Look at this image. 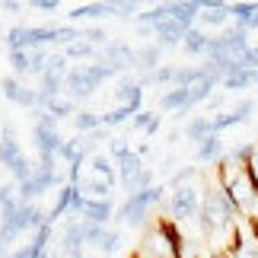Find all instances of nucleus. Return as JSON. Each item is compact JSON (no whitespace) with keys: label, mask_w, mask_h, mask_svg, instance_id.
<instances>
[{"label":"nucleus","mask_w":258,"mask_h":258,"mask_svg":"<svg viewBox=\"0 0 258 258\" xmlns=\"http://www.w3.org/2000/svg\"><path fill=\"white\" fill-rule=\"evenodd\" d=\"M118 71L105 61H96V64H80V67H71L64 77V89L71 93V102H83L96 93L105 80H112Z\"/></svg>","instance_id":"1"},{"label":"nucleus","mask_w":258,"mask_h":258,"mask_svg":"<svg viewBox=\"0 0 258 258\" xmlns=\"http://www.w3.org/2000/svg\"><path fill=\"white\" fill-rule=\"evenodd\" d=\"M233 204L220 188H207V195L201 198V211H198V223H201L204 236H220L223 230L233 226Z\"/></svg>","instance_id":"2"},{"label":"nucleus","mask_w":258,"mask_h":258,"mask_svg":"<svg viewBox=\"0 0 258 258\" xmlns=\"http://www.w3.org/2000/svg\"><path fill=\"white\" fill-rule=\"evenodd\" d=\"M0 166L13 172V178H16L19 185L29 182V178H32V169H35V166L26 160V153L19 150L16 131L10 124H4V134H0Z\"/></svg>","instance_id":"3"},{"label":"nucleus","mask_w":258,"mask_h":258,"mask_svg":"<svg viewBox=\"0 0 258 258\" xmlns=\"http://www.w3.org/2000/svg\"><path fill=\"white\" fill-rule=\"evenodd\" d=\"M42 223H45V214L38 211V207H32V204H19L16 211L0 214V236H4L7 245H10L19 233H26V230H38Z\"/></svg>","instance_id":"4"},{"label":"nucleus","mask_w":258,"mask_h":258,"mask_svg":"<svg viewBox=\"0 0 258 258\" xmlns=\"http://www.w3.org/2000/svg\"><path fill=\"white\" fill-rule=\"evenodd\" d=\"M35 124H32V141H35V150L38 156H57L61 153V131H57V118H51L45 108H35L32 112Z\"/></svg>","instance_id":"5"},{"label":"nucleus","mask_w":258,"mask_h":258,"mask_svg":"<svg viewBox=\"0 0 258 258\" xmlns=\"http://www.w3.org/2000/svg\"><path fill=\"white\" fill-rule=\"evenodd\" d=\"M163 191H166L163 185H153V188H147V191L127 195L124 204H121V211H118V217H121L127 226H141V223L147 220V211L163 201Z\"/></svg>","instance_id":"6"},{"label":"nucleus","mask_w":258,"mask_h":258,"mask_svg":"<svg viewBox=\"0 0 258 258\" xmlns=\"http://www.w3.org/2000/svg\"><path fill=\"white\" fill-rule=\"evenodd\" d=\"M118 182H121V188H124L127 195L153 188V175H150V169H144V163H141V156H137V150L124 153L121 160H118Z\"/></svg>","instance_id":"7"},{"label":"nucleus","mask_w":258,"mask_h":258,"mask_svg":"<svg viewBox=\"0 0 258 258\" xmlns=\"http://www.w3.org/2000/svg\"><path fill=\"white\" fill-rule=\"evenodd\" d=\"M54 185H61V172H57V166H42V163H38L32 169V178L16 188V198H19V204H32L35 198H42L48 188H54Z\"/></svg>","instance_id":"8"},{"label":"nucleus","mask_w":258,"mask_h":258,"mask_svg":"<svg viewBox=\"0 0 258 258\" xmlns=\"http://www.w3.org/2000/svg\"><path fill=\"white\" fill-rule=\"evenodd\" d=\"M198 211H201V195H198V188L195 185L175 188L172 198H169V220L185 223V220H191V217H198Z\"/></svg>","instance_id":"9"},{"label":"nucleus","mask_w":258,"mask_h":258,"mask_svg":"<svg viewBox=\"0 0 258 258\" xmlns=\"http://www.w3.org/2000/svg\"><path fill=\"white\" fill-rule=\"evenodd\" d=\"M0 89H4V96H7L13 105L32 108V112L38 108V93H35V89H29V86H23L16 77H4V80H0Z\"/></svg>","instance_id":"10"},{"label":"nucleus","mask_w":258,"mask_h":258,"mask_svg":"<svg viewBox=\"0 0 258 258\" xmlns=\"http://www.w3.org/2000/svg\"><path fill=\"white\" fill-rule=\"evenodd\" d=\"M102 61L112 64L115 71H131V67H137V51L124 42H108L102 48Z\"/></svg>","instance_id":"11"},{"label":"nucleus","mask_w":258,"mask_h":258,"mask_svg":"<svg viewBox=\"0 0 258 258\" xmlns=\"http://www.w3.org/2000/svg\"><path fill=\"white\" fill-rule=\"evenodd\" d=\"M255 112V102L252 99H242L239 105L233 108V112H226V115H217V118H211L214 121V134L220 137V131H226V127H233V124H245L249 121V115Z\"/></svg>","instance_id":"12"},{"label":"nucleus","mask_w":258,"mask_h":258,"mask_svg":"<svg viewBox=\"0 0 258 258\" xmlns=\"http://www.w3.org/2000/svg\"><path fill=\"white\" fill-rule=\"evenodd\" d=\"M185 32H188V29L178 26L175 19H166V23L153 26V38H156V45H160V48H175V45H182Z\"/></svg>","instance_id":"13"},{"label":"nucleus","mask_w":258,"mask_h":258,"mask_svg":"<svg viewBox=\"0 0 258 258\" xmlns=\"http://www.w3.org/2000/svg\"><path fill=\"white\" fill-rule=\"evenodd\" d=\"M80 220L96 223V226H108V220H112V201H93V198H86Z\"/></svg>","instance_id":"14"},{"label":"nucleus","mask_w":258,"mask_h":258,"mask_svg":"<svg viewBox=\"0 0 258 258\" xmlns=\"http://www.w3.org/2000/svg\"><path fill=\"white\" fill-rule=\"evenodd\" d=\"M115 99H118V105H124V108H134V112H141V102H144V86L141 83H134V80H124L118 83L115 89Z\"/></svg>","instance_id":"15"},{"label":"nucleus","mask_w":258,"mask_h":258,"mask_svg":"<svg viewBox=\"0 0 258 258\" xmlns=\"http://www.w3.org/2000/svg\"><path fill=\"white\" fill-rule=\"evenodd\" d=\"M99 16H115V0H105V4H80L71 10V23H80V19H99Z\"/></svg>","instance_id":"16"},{"label":"nucleus","mask_w":258,"mask_h":258,"mask_svg":"<svg viewBox=\"0 0 258 258\" xmlns=\"http://www.w3.org/2000/svg\"><path fill=\"white\" fill-rule=\"evenodd\" d=\"M160 108H163V112H178V115H185L188 108H191V96H188V89L172 86L169 93L160 96Z\"/></svg>","instance_id":"17"},{"label":"nucleus","mask_w":258,"mask_h":258,"mask_svg":"<svg viewBox=\"0 0 258 258\" xmlns=\"http://www.w3.org/2000/svg\"><path fill=\"white\" fill-rule=\"evenodd\" d=\"M185 137L191 144H204L207 137H214V121L207 115H198V118H191V121L185 124Z\"/></svg>","instance_id":"18"},{"label":"nucleus","mask_w":258,"mask_h":258,"mask_svg":"<svg viewBox=\"0 0 258 258\" xmlns=\"http://www.w3.org/2000/svg\"><path fill=\"white\" fill-rule=\"evenodd\" d=\"M223 156H226V147L220 137H207L204 144H198V163H223Z\"/></svg>","instance_id":"19"},{"label":"nucleus","mask_w":258,"mask_h":258,"mask_svg":"<svg viewBox=\"0 0 258 258\" xmlns=\"http://www.w3.org/2000/svg\"><path fill=\"white\" fill-rule=\"evenodd\" d=\"M182 48L188 54H207V48H211V35H207L204 29H188L185 38H182Z\"/></svg>","instance_id":"20"},{"label":"nucleus","mask_w":258,"mask_h":258,"mask_svg":"<svg viewBox=\"0 0 258 258\" xmlns=\"http://www.w3.org/2000/svg\"><path fill=\"white\" fill-rule=\"evenodd\" d=\"M61 54L67 57V61H93V64H96V57H102V51L93 48V45H86L83 38H80V42H71Z\"/></svg>","instance_id":"21"},{"label":"nucleus","mask_w":258,"mask_h":258,"mask_svg":"<svg viewBox=\"0 0 258 258\" xmlns=\"http://www.w3.org/2000/svg\"><path fill=\"white\" fill-rule=\"evenodd\" d=\"M160 61H163V48L160 45H144V48H137V67L141 71H147V74H153L156 67H160Z\"/></svg>","instance_id":"22"},{"label":"nucleus","mask_w":258,"mask_h":258,"mask_svg":"<svg viewBox=\"0 0 258 258\" xmlns=\"http://www.w3.org/2000/svg\"><path fill=\"white\" fill-rule=\"evenodd\" d=\"M258 80V71L252 67H239V71H233L230 77H223V89H245Z\"/></svg>","instance_id":"23"},{"label":"nucleus","mask_w":258,"mask_h":258,"mask_svg":"<svg viewBox=\"0 0 258 258\" xmlns=\"http://www.w3.org/2000/svg\"><path fill=\"white\" fill-rule=\"evenodd\" d=\"M51 236H54V226H51V223H42V226H38L35 236H32V242H29L32 258H42V255L48 252V242H51Z\"/></svg>","instance_id":"24"},{"label":"nucleus","mask_w":258,"mask_h":258,"mask_svg":"<svg viewBox=\"0 0 258 258\" xmlns=\"http://www.w3.org/2000/svg\"><path fill=\"white\" fill-rule=\"evenodd\" d=\"M4 42H7L10 51H26V45H29V26H13V29H7Z\"/></svg>","instance_id":"25"},{"label":"nucleus","mask_w":258,"mask_h":258,"mask_svg":"<svg viewBox=\"0 0 258 258\" xmlns=\"http://www.w3.org/2000/svg\"><path fill=\"white\" fill-rule=\"evenodd\" d=\"M93 175H99V178H102V182H108V185L118 182V172H115V166H112V160H108V156H93Z\"/></svg>","instance_id":"26"},{"label":"nucleus","mask_w":258,"mask_h":258,"mask_svg":"<svg viewBox=\"0 0 258 258\" xmlns=\"http://www.w3.org/2000/svg\"><path fill=\"white\" fill-rule=\"evenodd\" d=\"M45 112L51 115V118H57V121H61V118H71V115H77V108H74V102H71V99H61V96H57V99H51V102L45 105Z\"/></svg>","instance_id":"27"},{"label":"nucleus","mask_w":258,"mask_h":258,"mask_svg":"<svg viewBox=\"0 0 258 258\" xmlns=\"http://www.w3.org/2000/svg\"><path fill=\"white\" fill-rule=\"evenodd\" d=\"M74 124H77V131H86V134H93L102 127V115H96V112H77L74 115Z\"/></svg>","instance_id":"28"},{"label":"nucleus","mask_w":258,"mask_h":258,"mask_svg":"<svg viewBox=\"0 0 258 258\" xmlns=\"http://www.w3.org/2000/svg\"><path fill=\"white\" fill-rule=\"evenodd\" d=\"M131 115H137L134 108H124V105H115L112 112H105L102 115V127H115V124H124Z\"/></svg>","instance_id":"29"},{"label":"nucleus","mask_w":258,"mask_h":258,"mask_svg":"<svg viewBox=\"0 0 258 258\" xmlns=\"http://www.w3.org/2000/svg\"><path fill=\"white\" fill-rule=\"evenodd\" d=\"M10 67L16 74H29L32 71V54L29 51H10Z\"/></svg>","instance_id":"30"},{"label":"nucleus","mask_w":258,"mask_h":258,"mask_svg":"<svg viewBox=\"0 0 258 258\" xmlns=\"http://www.w3.org/2000/svg\"><path fill=\"white\" fill-rule=\"evenodd\" d=\"M99 249H102V255H115L118 249H121V233L105 230V233H102V242H99Z\"/></svg>","instance_id":"31"},{"label":"nucleus","mask_w":258,"mask_h":258,"mask_svg":"<svg viewBox=\"0 0 258 258\" xmlns=\"http://www.w3.org/2000/svg\"><path fill=\"white\" fill-rule=\"evenodd\" d=\"M156 118H160L156 112H144V108H141V112L134 115V127H137V131H144V134H147V127H150V124L156 121Z\"/></svg>","instance_id":"32"},{"label":"nucleus","mask_w":258,"mask_h":258,"mask_svg":"<svg viewBox=\"0 0 258 258\" xmlns=\"http://www.w3.org/2000/svg\"><path fill=\"white\" fill-rule=\"evenodd\" d=\"M29 7L38 10V13H57V10H61V0H32Z\"/></svg>","instance_id":"33"},{"label":"nucleus","mask_w":258,"mask_h":258,"mask_svg":"<svg viewBox=\"0 0 258 258\" xmlns=\"http://www.w3.org/2000/svg\"><path fill=\"white\" fill-rule=\"evenodd\" d=\"M188 178H195V166H185V169H178V172L172 175V182H169V185H172V191H175V188H182Z\"/></svg>","instance_id":"34"},{"label":"nucleus","mask_w":258,"mask_h":258,"mask_svg":"<svg viewBox=\"0 0 258 258\" xmlns=\"http://www.w3.org/2000/svg\"><path fill=\"white\" fill-rule=\"evenodd\" d=\"M137 10H141V4H134V0H115V16H134Z\"/></svg>","instance_id":"35"},{"label":"nucleus","mask_w":258,"mask_h":258,"mask_svg":"<svg viewBox=\"0 0 258 258\" xmlns=\"http://www.w3.org/2000/svg\"><path fill=\"white\" fill-rule=\"evenodd\" d=\"M124 153H131V147H127L124 141H112V156H115V163H118V160H121V156H124Z\"/></svg>","instance_id":"36"},{"label":"nucleus","mask_w":258,"mask_h":258,"mask_svg":"<svg viewBox=\"0 0 258 258\" xmlns=\"http://www.w3.org/2000/svg\"><path fill=\"white\" fill-rule=\"evenodd\" d=\"M0 10H4V13H19V10H23V4H19V0H4V4H0Z\"/></svg>","instance_id":"37"},{"label":"nucleus","mask_w":258,"mask_h":258,"mask_svg":"<svg viewBox=\"0 0 258 258\" xmlns=\"http://www.w3.org/2000/svg\"><path fill=\"white\" fill-rule=\"evenodd\" d=\"M10 258H32V249H29V245H23V249H16Z\"/></svg>","instance_id":"38"},{"label":"nucleus","mask_w":258,"mask_h":258,"mask_svg":"<svg viewBox=\"0 0 258 258\" xmlns=\"http://www.w3.org/2000/svg\"><path fill=\"white\" fill-rule=\"evenodd\" d=\"M42 258H54V255H51V252H45V255H42Z\"/></svg>","instance_id":"39"},{"label":"nucleus","mask_w":258,"mask_h":258,"mask_svg":"<svg viewBox=\"0 0 258 258\" xmlns=\"http://www.w3.org/2000/svg\"><path fill=\"white\" fill-rule=\"evenodd\" d=\"M4 35H7V32H4V29H0V42H4Z\"/></svg>","instance_id":"40"},{"label":"nucleus","mask_w":258,"mask_h":258,"mask_svg":"<svg viewBox=\"0 0 258 258\" xmlns=\"http://www.w3.org/2000/svg\"><path fill=\"white\" fill-rule=\"evenodd\" d=\"M255 86H258V80H255Z\"/></svg>","instance_id":"41"}]
</instances>
